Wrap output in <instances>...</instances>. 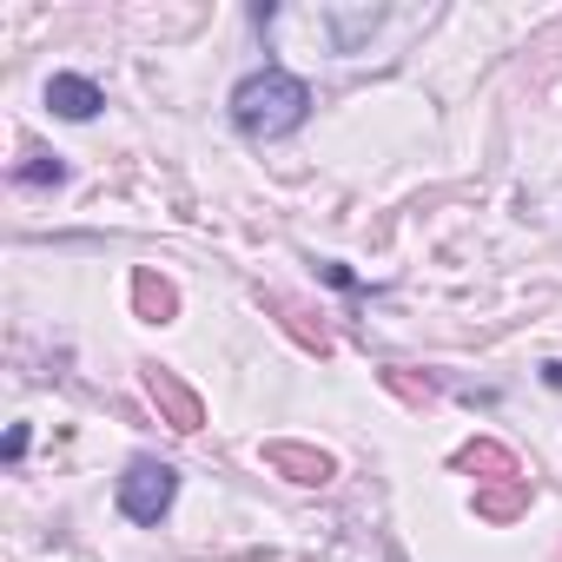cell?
I'll return each instance as SVG.
<instances>
[{
	"label": "cell",
	"mask_w": 562,
	"mask_h": 562,
	"mask_svg": "<svg viewBox=\"0 0 562 562\" xmlns=\"http://www.w3.org/2000/svg\"><path fill=\"white\" fill-rule=\"evenodd\" d=\"M225 113H232V126H238V139H292L305 120H312V87L292 74V67H278V60H265V67H251L232 93H225Z\"/></svg>",
	"instance_id": "cell-1"
},
{
	"label": "cell",
	"mask_w": 562,
	"mask_h": 562,
	"mask_svg": "<svg viewBox=\"0 0 562 562\" xmlns=\"http://www.w3.org/2000/svg\"><path fill=\"white\" fill-rule=\"evenodd\" d=\"M113 503H120V516H126V522L159 529V522L172 516V503H179V470H172L166 457H133V463L120 470Z\"/></svg>",
	"instance_id": "cell-2"
},
{
	"label": "cell",
	"mask_w": 562,
	"mask_h": 562,
	"mask_svg": "<svg viewBox=\"0 0 562 562\" xmlns=\"http://www.w3.org/2000/svg\"><path fill=\"white\" fill-rule=\"evenodd\" d=\"M100 106H106V87H100L93 74H54V80H47V113H54V120L87 126V120H100Z\"/></svg>",
	"instance_id": "cell-3"
},
{
	"label": "cell",
	"mask_w": 562,
	"mask_h": 562,
	"mask_svg": "<svg viewBox=\"0 0 562 562\" xmlns=\"http://www.w3.org/2000/svg\"><path fill=\"white\" fill-rule=\"evenodd\" d=\"M146 391L172 411V430H199V397L186 384H172V371H146Z\"/></svg>",
	"instance_id": "cell-4"
},
{
	"label": "cell",
	"mask_w": 562,
	"mask_h": 562,
	"mask_svg": "<svg viewBox=\"0 0 562 562\" xmlns=\"http://www.w3.org/2000/svg\"><path fill=\"white\" fill-rule=\"evenodd\" d=\"M74 179V166L60 159V153H27L21 166H14V186L21 192H47V186H67Z\"/></svg>",
	"instance_id": "cell-5"
},
{
	"label": "cell",
	"mask_w": 562,
	"mask_h": 562,
	"mask_svg": "<svg viewBox=\"0 0 562 562\" xmlns=\"http://www.w3.org/2000/svg\"><path fill=\"white\" fill-rule=\"evenodd\" d=\"M271 463H292V470H305V483H325V476H331V463H325V457H305V450H285V443L271 450Z\"/></svg>",
	"instance_id": "cell-6"
},
{
	"label": "cell",
	"mask_w": 562,
	"mask_h": 562,
	"mask_svg": "<svg viewBox=\"0 0 562 562\" xmlns=\"http://www.w3.org/2000/svg\"><path fill=\"white\" fill-rule=\"evenodd\" d=\"M139 305H159V318H166V312H172V292L153 285V278H139Z\"/></svg>",
	"instance_id": "cell-7"
},
{
	"label": "cell",
	"mask_w": 562,
	"mask_h": 562,
	"mask_svg": "<svg viewBox=\"0 0 562 562\" xmlns=\"http://www.w3.org/2000/svg\"><path fill=\"white\" fill-rule=\"evenodd\" d=\"M325 285H338V292H358V278H351L338 258H325Z\"/></svg>",
	"instance_id": "cell-8"
},
{
	"label": "cell",
	"mask_w": 562,
	"mask_h": 562,
	"mask_svg": "<svg viewBox=\"0 0 562 562\" xmlns=\"http://www.w3.org/2000/svg\"><path fill=\"white\" fill-rule=\"evenodd\" d=\"M27 443H34V437H27V424H14V430H8V463H21V457H27Z\"/></svg>",
	"instance_id": "cell-9"
},
{
	"label": "cell",
	"mask_w": 562,
	"mask_h": 562,
	"mask_svg": "<svg viewBox=\"0 0 562 562\" xmlns=\"http://www.w3.org/2000/svg\"><path fill=\"white\" fill-rule=\"evenodd\" d=\"M536 378H542L549 391H562V358H542V364H536Z\"/></svg>",
	"instance_id": "cell-10"
}]
</instances>
